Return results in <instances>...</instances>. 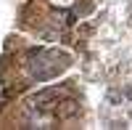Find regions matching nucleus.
<instances>
[{
    "mask_svg": "<svg viewBox=\"0 0 132 130\" xmlns=\"http://www.w3.org/2000/svg\"><path fill=\"white\" fill-rule=\"evenodd\" d=\"M53 98H56V88H48V90H40V93L32 96V104L35 106H48V101H53Z\"/></svg>",
    "mask_w": 132,
    "mask_h": 130,
    "instance_id": "f257e3e1",
    "label": "nucleus"
},
{
    "mask_svg": "<svg viewBox=\"0 0 132 130\" xmlns=\"http://www.w3.org/2000/svg\"><path fill=\"white\" fill-rule=\"evenodd\" d=\"M129 117H132V109H129Z\"/></svg>",
    "mask_w": 132,
    "mask_h": 130,
    "instance_id": "f03ea898",
    "label": "nucleus"
}]
</instances>
